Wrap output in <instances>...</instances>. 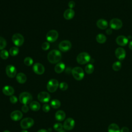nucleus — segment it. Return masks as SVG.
<instances>
[{"mask_svg":"<svg viewBox=\"0 0 132 132\" xmlns=\"http://www.w3.org/2000/svg\"><path fill=\"white\" fill-rule=\"evenodd\" d=\"M61 59V53L57 50L51 51L47 54V59L48 61L53 64L58 63Z\"/></svg>","mask_w":132,"mask_h":132,"instance_id":"f257e3e1","label":"nucleus"},{"mask_svg":"<svg viewBox=\"0 0 132 132\" xmlns=\"http://www.w3.org/2000/svg\"><path fill=\"white\" fill-rule=\"evenodd\" d=\"M73 76L77 80H80L84 77V72L82 69L79 67H74L71 72Z\"/></svg>","mask_w":132,"mask_h":132,"instance_id":"f03ea898","label":"nucleus"},{"mask_svg":"<svg viewBox=\"0 0 132 132\" xmlns=\"http://www.w3.org/2000/svg\"><path fill=\"white\" fill-rule=\"evenodd\" d=\"M91 59L90 55L86 52H82L78 55L76 58L77 62L80 64H84L90 61Z\"/></svg>","mask_w":132,"mask_h":132,"instance_id":"7ed1b4c3","label":"nucleus"},{"mask_svg":"<svg viewBox=\"0 0 132 132\" xmlns=\"http://www.w3.org/2000/svg\"><path fill=\"white\" fill-rule=\"evenodd\" d=\"M32 100V96L29 92H23L21 93L19 95L20 102L24 105H27L30 103Z\"/></svg>","mask_w":132,"mask_h":132,"instance_id":"20e7f679","label":"nucleus"},{"mask_svg":"<svg viewBox=\"0 0 132 132\" xmlns=\"http://www.w3.org/2000/svg\"><path fill=\"white\" fill-rule=\"evenodd\" d=\"M59 85V82L57 79H51L47 84V89L50 92H54L57 90Z\"/></svg>","mask_w":132,"mask_h":132,"instance_id":"39448f33","label":"nucleus"},{"mask_svg":"<svg viewBox=\"0 0 132 132\" xmlns=\"http://www.w3.org/2000/svg\"><path fill=\"white\" fill-rule=\"evenodd\" d=\"M12 41L14 45L17 46H20L23 44L24 39L23 36L21 34L16 33L12 36Z\"/></svg>","mask_w":132,"mask_h":132,"instance_id":"423d86ee","label":"nucleus"},{"mask_svg":"<svg viewBox=\"0 0 132 132\" xmlns=\"http://www.w3.org/2000/svg\"><path fill=\"white\" fill-rule=\"evenodd\" d=\"M34 124V121L32 118H26L23 119L20 123L21 127L23 129H28Z\"/></svg>","mask_w":132,"mask_h":132,"instance_id":"0eeeda50","label":"nucleus"},{"mask_svg":"<svg viewBox=\"0 0 132 132\" xmlns=\"http://www.w3.org/2000/svg\"><path fill=\"white\" fill-rule=\"evenodd\" d=\"M58 37V33L56 30H51L48 31L46 36V38L49 42H55Z\"/></svg>","mask_w":132,"mask_h":132,"instance_id":"6e6552de","label":"nucleus"},{"mask_svg":"<svg viewBox=\"0 0 132 132\" xmlns=\"http://www.w3.org/2000/svg\"><path fill=\"white\" fill-rule=\"evenodd\" d=\"M72 47V44L70 41L68 40L62 41L59 44V49L63 52H66L70 50Z\"/></svg>","mask_w":132,"mask_h":132,"instance_id":"1a4fd4ad","label":"nucleus"},{"mask_svg":"<svg viewBox=\"0 0 132 132\" xmlns=\"http://www.w3.org/2000/svg\"><path fill=\"white\" fill-rule=\"evenodd\" d=\"M109 24L111 28L116 30L120 29L123 25L122 21L117 18H114L111 20L110 21Z\"/></svg>","mask_w":132,"mask_h":132,"instance_id":"9d476101","label":"nucleus"},{"mask_svg":"<svg viewBox=\"0 0 132 132\" xmlns=\"http://www.w3.org/2000/svg\"><path fill=\"white\" fill-rule=\"evenodd\" d=\"M6 73L10 78H13L16 74L15 67L11 64H9L6 67Z\"/></svg>","mask_w":132,"mask_h":132,"instance_id":"9b49d317","label":"nucleus"},{"mask_svg":"<svg viewBox=\"0 0 132 132\" xmlns=\"http://www.w3.org/2000/svg\"><path fill=\"white\" fill-rule=\"evenodd\" d=\"M75 126V121L73 119L71 118H69L67 119L64 122L63 127L64 128L68 130H70L72 129Z\"/></svg>","mask_w":132,"mask_h":132,"instance_id":"f8f14e48","label":"nucleus"},{"mask_svg":"<svg viewBox=\"0 0 132 132\" xmlns=\"http://www.w3.org/2000/svg\"><path fill=\"white\" fill-rule=\"evenodd\" d=\"M51 98L50 94L46 92L42 91L40 92L38 95V99L39 101L42 103L48 102Z\"/></svg>","mask_w":132,"mask_h":132,"instance_id":"ddd939ff","label":"nucleus"},{"mask_svg":"<svg viewBox=\"0 0 132 132\" xmlns=\"http://www.w3.org/2000/svg\"><path fill=\"white\" fill-rule=\"evenodd\" d=\"M34 72L38 75H41L44 73L45 71V68L43 65L40 63H36L34 64L33 67Z\"/></svg>","mask_w":132,"mask_h":132,"instance_id":"4468645a","label":"nucleus"},{"mask_svg":"<svg viewBox=\"0 0 132 132\" xmlns=\"http://www.w3.org/2000/svg\"><path fill=\"white\" fill-rule=\"evenodd\" d=\"M115 55L118 59L122 60L125 58L126 52L123 48L118 47L115 51Z\"/></svg>","mask_w":132,"mask_h":132,"instance_id":"2eb2a0df","label":"nucleus"},{"mask_svg":"<svg viewBox=\"0 0 132 132\" xmlns=\"http://www.w3.org/2000/svg\"><path fill=\"white\" fill-rule=\"evenodd\" d=\"M23 113L19 110H15L12 111L10 114L11 119L14 121H18L22 119Z\"/></svg>","mask_w":132,"mask_h":132,"instance_id":"dca6fc26","label":"nucleus"},{"mask_svg":"<svg viewBox=\"0 0 132 132\" xmlns=\"http://www.w3.org/2000/svg\"><path fill=\"white\" fill-rule=\"evenodd\" d=\"M128 39L124 36H119L116 39L117 43L120 46H125L128 43Z\"/></svg>","mask_w":132,"mask_h":132,"instance_id":"f3484780","label":"nucleus"},{"mask_svg":"<svg viewBox=\"0 0 132 132\" xmlns=\"http://www.w3.org/2000/svg\"><path fill=\"white\" fill-rule=\"evenodd\" d=\"M3 93L7 96H11L14 93V90L13 87L10 86H5L2 89Z\"/></svg>","mask_w":132,"mask_h":132,"instance_id":"a211bd4d","label":"nucleus"},{"mask_svg":"<svg viewBox=\"0 0 132 132\" xmlns=\"http://www.w3.org/2000/svg\"><path fill=\"white\" fill-rule=\"evenodd\" d=\"M75 15V12L72 9H68L65 10L63 13V17L66 20H71L72 19Z\"/></svg>","mask_w":132,"mask_h":132,"instance_id":"6ab92c4d","label":"nucleus"},{"mask_svg":"<svg viewBox=\"0 0 132 132\" xmlns=\"http://www.w3.org/2000/svg\"><path fill=\"white\" fill-rule=\"evenodd\" d=\"M96 25L99 28L101 29H105L108 27V23L105 20L101 19L97 21Z\"/></svg>","mask_w":132,"mask_h":132,"instance_id":"aec40b11","label":"nucleus"},{"mask_svg":"<svg viewBox=\"0 0 132 132\" xmlns=\"http://www.w3.org/2000/svg\"><path fill=\"white\" fill-rule=\"evenodd\" d=\"M65 68V67L64 63L62 62H60L56 64L54 70L57 73H61L64 70Z\"/></svg>","mask_w":132,"mask_h":132,"instance_id":"412c9836","label":"nucleus"},{"mask_svg":"<svg viewBox=\"0 0 132 132\" xmlns=\"http://www.w3.org/2000/svg\"><path fill=\"white\" fill-rule=\"evenodd\" d=\"M17 81L20 84H24L27 80V77L25 74L23 73H19L16 76Z\"/></svg>","mask_w":132,"mask_h":132,"instance_id":"4be33fe9","label":"nucleus"},{"mask_svg":"<svg viewBox=\"0 0 132 132\" xmlns=\"http://www.w3.org/2000/svg\"><path fill=\"white\" fill-rule=\"evenodd\" d=\"M65 118V113L62 110H58L55 113V118L58 121H62Z\"/></svg>","mask_w":132,"mask_h":132,"instance_id":"5701e85b","label":"nucleus"},{"mask_svg":"<svg viewBox=\"0 0 132 132\" xmlns=\"http://www.w3.org/2000/svg\"><path fill=\"white\" fill-rule=\"evenodd\" d=\"M108 132H120V129L119 126L115 123L110 124L108 127Z\"/></svg>","mask_w":132,"mask_h":132,"instance_id":"b1692460","label":"nucleus"},{"mask_svg":"<svg viewBox=\"0 0 132 132\" xmlns=\"http://www.w3.org/2000/svg\"><path fill=\"white\" fill-rule=\"evenodd\" d=\"M29 107L32 111H37L40 108V105L37 101H32L29 104Z\"/></svg>","mask_w":132,"mask_h":132,"instance_id":"393cba45","label":"nucleus"},{"mask_svg":"<svg viewBox=\"0 0 132 132\" xmlns=\"http://www.w3.org/2000/svg\"><path fill=\"white\" fill-rule=\"evenodd\" d=\"M106 39H107L106 37L102 34H98L96 37V40L97 42L101 44L104 43L106 42Z\"/></svg>","mask_w":132,"mask_h":132,"instance_id":"a878e982","label":"nucleus"},{"mask_svg":"<svg viewBox=\"0 0 132 132\" xmlns=\"http://www.w3.org/2000/svg\"><path fill=\"white\" fill-rule=\"evenodd\" d=\"M61 105L60 102L57 99H54L51 102V106L53 108H58Z\"/></svg>","mask_w":132,"mask_h":132,"instance_id":"bb28decb","label":"nucleus"},{"mask_svg":"<svg viewBox=\"0 0 132 132\" xmlns=\"http://www.w3.org/2000/svg\"><path fill=\"white\" fill-rule=\"evenodd\" d=\"M85 72L87 73V74H91L93 73V72L94 71V66L91 64H88L87 65H86V66L85 67Z\"/></svg>","mask_w":132,"mask_h":132,"instance_id":"cd10ccee","label":"nucleus"},{"mask_svg":"<svg viewBox=\"0 0 132 132\" xmlns=\"http://www.w3.org/2000/svg\"><path fill=\"white\" fill-rule=\"evenodd\" d=\"M19 52V50L18 47L13 46V47H12L9 50V54L11 56H15L16 55H17L18 54Z\"/></svg>","mask_w":132,"mask_h":132,"instance_id":"c85d7f7f","label":"nucleus"},{"mask_svg":"<svg viewBox=\"0 0 132 132\" xmlns=\"http://www.w3.org/2000/svg\"><path fill=\"white\" fill-rule=\"evenodd\" d=\"M112 69L115 71H119L121 68V63L119 61L114 62L112 66Z\"/></svg>","mask_w":132,"mask_h":132,"instance_id":"c756f323","label":"nucleus"},{"mask_svg":"<svg viewBox=\"0 0 132 132\" xmlns=\"http://www.w3.org/2000/svg\"><path fill=\"white\" fill-rule=\"evenodd\" d=\"M0 56L3 59H6L9 57V53L7 50H3L0 53Z\"/></svg>","mask_w":132,"mask_h":132,"instance_id":"7c9ffc66","label":"nucleus"},{"mask_svg":"<svg viewBox=\"0 0 132 132\" xmlns=\"http://www.w3.org/2000/svg\"><path fill=\"white\" fill-rule=\"evenodd\" d=\"M33 60L30 57H26L24 60V64L27 66H30L33 64Z\"/></svg>","mask_w":132,"mask_h":132,"instance_id":"2f4dec72","label":"nucleus"},{"mask_svg":"<svg viewBox=\"0 0 132 132\" xmlns=\"http://www.w3.org/2000/svg\"><path fill=\"white\" fill-rule=\"evenodd\" d=\"M6 45L7 42L6 40L4 38L0 37V50H3L6 46Z\"/></svg>","mask_w":132,"mask_h":132,"instance_id":"473e14b6","label":"nucleus"},{"mask_svg":"<svg viewBox=\"0 0 132 132\" xmlns=\"http://www.w3.org/2000/svg\"><path fill=\"white\" fill-rule=\"evenodd\" d=\"M59 88L62 91H65L68 88V85L65 82H61L59 85Z\"/></svg>","mask_w":132,"mask_h":132,"instance_id":"72a5a7b5","label":"nucleus"},{"mask_svg":"<svg viewBox=\"0 0 132 132\" xmlns=\"http://www.w3.org/2000/svg\"><path fill=\"white\" fill-rule=\"evenodd\" d=\"M63 128V125L60 123H57L54 124V128L55 130H57V131H60Z\"/></svg>","mask_w":132,"mask_h":132,"instance_id":"f704fd0d","label":"nucleus"},{"mask_svg":"<svg viewBox=\"0 0 132 132\" xmlns=\"http://www.w3.org/2000/svg\"><path fill=\"white\" fill-rule=\"evenodd\" d=\"M50 47V44L49 43V42H44L42 44V49L44 51H46L47 50L49 49Z\"/></svg>","mask_w":132,"mask_h":132,"instance_id":"c9c22d12","label":"nucleus"},{"mask_svg":"<svg viewBox=\"0 0 132 132\" xmlns=\"http://www.w3.org/2000/svg\"><path fill=\"white\" fill-rule=\"evenodd\" d=\"M42 110L45 112H48L50 110V107L47 104H45L43 105L42 107Z\"/></svg>","mask_w":132,"mask_h":132,"instance_id":"e433bc0d","label":"nucleus"},{"mask_svg":"<svg viewBox=\"0 0 132 132\" xmlns=\"http://www.w3.org/2000/svg\"><path fill=\"white\" fill-rule=\"evenodd\" d=\"M10 101L12 104H15L18 102V98L14 95H11L10 97Z\"/></svg>","mask_w":132,"mask_h":132,"instance_id":"4c0bfd02","label":"nucleus"},{"mask_svg":"<svg viewBox=\"0 0 132 132\" xmlns=\"http://www.w3.org/2000/svg\"><path fill=\"white\" fill-rule=\"evenodd\" d=\"M29 110V108L27 106V105H24V106H22V111L23 112H27Z\"/></svg>","mask_w":132,"mask_h":132,"instance_id":"58836bf2","label":"nucleus"},{"mask_svg":"<svg viewBox=\"0 0 132 132\" xmlns=\"http://www.w3.org/2000/svg\"><path fill=\"white\" fill-rule=\"evenodd\" d=\"M75 3L73 1H70L68 3V6L70 9H72L73 8H74L75 7Z\"/></svg>","mask_w":132,"mask_h":132,"instance_id":"ea45409f","label":"nucleus"},{"mask_svg":"<svg viewBox=\"0 0 132 132\" xmlns=\"http://www.w3.org/2000/svg\"><path fill=\"white\" fill-rule=\"evenodd\" d=\"M120 132H129V129L127 127H123L120 129Z\"/></svg>","mask_w":132,"mask_h":132,"instance_id":"a19ab883","label":"nucleus"},{"mask_svg":"<svg viewBox=\"0 0 132 132\" xmlns=\"http://www.w3.org/2000/svg\"><path fill=\"white\" fill-rule=\"evenodd\" d=\"M106 32L107 34H108V35H110V34H112V30H111V29H110V28H108V29H107L106 30Z\"/></svg>","mask_w":132,"mask_h":132,"instance_id":"79ce46f5","label":"nucleus"},{"mask_svg":"<svg viewBox=\"0 0 132 132\" xmlns=\"http://www.w3.org/2000/svg\"><path fill=\"white\" fill-rule=\"evenodd\" d=\"M37 132H48V131L46 130V129H41L39 130Z\"/></svg>","mask_w":132,"mask_h":132,"instance_id":"37998d69","label":"nucleus"},{"mask_svg":"<svg viewBox=\"0 0 132 132\" xmlns=\"http://www.w3.org/2000/svg\"><path fill=\"white\" fill-rule=\"evenodd\" d=\"M128 46H129V48L132 50V41H130L128 44Z\"/></svg>","mask_w":132,"mask_h":132,"instance_id":"c03bdc74","label":"nucleus"},{"mask_svg":"<svg viewBox=\"0 0 132 132\" xmlns=\"http://www.w3.org/2000/svg\"><path fill=\"white\" fill-rule=\"evenodd\" d=\"M21 132H28V131L27 130H23L21 131Z\"/></svg>","mask_w":132,"mask_h":132,"instance_id":"a18cd8bd","label":"nucleus"},{"mask_svg":"<svg viewBox=\"0 0 132 132\" xmlns=\"http://www.w3.org/2000/svg\"><path fill=\"white\" fill-rule=\"evenodd\" d=\"M59 132H65V131L64 130H61L59 131Z\"/></svg>","mask_w":132,"mask_h":132,"instance_id":"49530a36","label":"nucleus"},{"mask_svg":"<svg viewBox=\"0 0 132 132\" xmlns=\"http://www.w3.org/2000/svg\"><path fill=\"white\" fill-rule=\"evenodd\" d=\"M3 132H10L9 130H5V131H4Z\"/></svg>","mask_w":132,"mask_h":132,"instance_id":"de8ad7c7","label":"nucleus"}]
</instances>
